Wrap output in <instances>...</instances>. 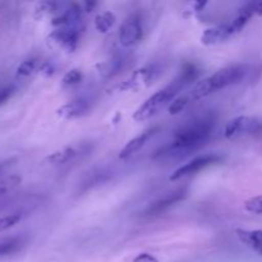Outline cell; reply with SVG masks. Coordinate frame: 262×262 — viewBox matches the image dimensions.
Instances as JSON below:
<instances>
[{
	"label": "cell",
	"instance_id": "6da1fadb",
	"mask_svg": "<svg viewBox=\"0 0 262 262\" xmlns=\"http://www.w3.org/2000/svg\"><path fill=\"white\" fill-rule=\"evenodd\" d=\"M215 127V118L212 115L194 119L193 122L183 125L174 133L170 142L159 151H156L155 159L173 156L176 154L189 152L201 147L211 136Z\"/></svg>",
	"mask_w": 262,
	"mask_h": 262
},
{
	"label": "cell",
	"instance_id": "7a4b0ae2",
	"mask_svg": "<svg viewBox=\"0 0 262 262\" xmlns=\"http://www.w3.org/2000/svg\"><path fill=\"white\" fill-rule=\"evenodd\" d=\"M246 73H247V66H245V64H233V66H228L225 68L219 69L214 74L199 82L193 91L189 94V97H191L192 102L204 99V97L215 94L220 90H224L232 84L238 83L246 76Z\"/></svg>",
	"mask_w": 262,
	"mask_h": 262
},
{
	"label": "cell",
	"instance_id": "3957f363",
	"mask_svg": "<svg viewBox=\"0 0 262 262\" xmlns=\"http://www.w3.org/2000/svg\"><path fill=\"white\" fill-rule=\"evenodd\" d=\"M183 89H186V87L182 84V82L178 78H176L170 84L159 90L152 96L145 100V102H142V105L135 112L133 119L137 120V122H145V120L152 118L163 107H165L168 104H171L177 99V95Z\"/></svg>",
	"mask_w": 262,
	"mask_h": 262
},
{
	"label": "cell",
	"instance_id": "277c9868",
	"mask_svg": "<svg viewBox=\"0 0 262 262\" xmlns=\"http://www.w3.org/2000/svg\"><path fill=\"white\" fill-rule=\"evenodd\" d=\"M223 160V156L219 154H205V155L197 156V158L192 159L191 161L186 163L184 165L179 166L176 171L170 176V181L176 182L186 177L193 176V174L199 173L202 169H206L209 166L219 164Z\"/></svg>",
	"mask_w": 262,
	"mask_h": 262
},
{
	"label": "cell",
	"instance_id": "5b68a950",
	"mask_svg": "<svg viewBox=\"0 0 262 262\" xmlns=\"http://www.w3.org/2000/svg\"><path fill=\"white\" fill-rule=\"evenodd\" d=\"M262 130V122L252 117H241L229 120L225 125L224 136L227 138H237L246 135H255Z\"/></svg>",
	"mask_w": 262,
	"mask_h": 262
},
{
	"label": "cell",
	"instance_id": "8992f818",
	"mask_svg": "<svg viewBox=\"0 0 262 262\" xmlns=\"http://www.w3.org/2000/svg\"><path fill=\"white\" fill-rule=\"evenodd\" d=\"M142 20L138 14H132L123 22L119 28V42L124 48H130L142 38Z\"/></svg>",
	"mask_w": 262,
	"mask_h": 262
},
{
	"label": "cell",
	"instance_id": "52a82bcc",
	"mask_svg": "<svg viewBox=\"0 0 262 262\" xmlns=\"http://www.w3.org/2000/svg\"><path fill=\"white\" fill-rule=\"evenodd\" d=\"M186 196L187 191L183 188L170 192V193L165 194L164 197H160L159 200L154 201L152 204L148 205V206L143 210L142 216H156V215L166 211V210L170 209L171 206H174L176 204L181 202Z\"/></svg>",
	"mask_w": 262,
	"mask_h": 262
},
{
	"label": "cell",
	"instance_id": "ba28073f",
	"mask_svg": "<svg viewBox=\"0 0 262 262\" xmlns=\"http://www.w3.org/2000/svg\"><path fill=\"white\" fill-rule=\"evenodd\" d=\"M237 33L238 30L235 28L234 23L230 20V22L223 23V25L216 26V27L207 28V30L202 33L201 42L207 46L217 45V43L224 42V41H227L228 38L237 35Z\"/></svg>",
	"mask_w": 262,
	"mask_h": 262
},
{
	"label": "cell",
	"instance_id": "9c48e42d",
	"mask_svg": "<svg viewBox=\"0 0 262 262\" xmlns=\"http://www.w3.org/2000/svg\"><path fill=\"white\" fill-rule=\"evenodd\" d=\"M53 42L60 46L67 51H74L78 46L79 41V30L77 27H64L58 28L50 35Z\"/></svg>",
	"mask_w": 262,
	"mask_h": 262
},
{
	"label": "cell",
	"instance_id": "30bf717a",
	"mask_svg": "<svg viewBox=\"0 0 262 262\" xmlns=\"http://www.w3.org/2000/svg\"><path fill=\"white\" fill-rule=\"evenodd\" d=\"M158 130H159L158 127L150 128V129L145 130L143 133L138 135L137 137H135L133 140H130L129 142H128L127 145L122 148V150H120L119 158L120 159H128V158H130L132 155H135L136 152H138V151H140L141 148H142L143 146L148 142V140H150L151 137H154V136H155V133H158Z\"/></svg>",
	"mask_w": 262,
	"mask_h": 262
},
{
	"label": "cell",
	"instance_id": "8fae6325",
	"mask_svg": "<svg viewBox=\"0 0 262 262\" xmlns=\"http://www.w3.org/2000/svg\"><path fill=\"white\" fill-rule=\"evenodd\" d=\"M82 7L78 4H72L64 9L60 14L56 15L53 19V25L59 28L64 27H77V23L82 18Z\"/></svg>",
	"mask_w": 262,
	"mask_h": 262
},
{
	"label": "cell",
	"instance_id": "7c38bea8",
	"mask_svg": "<svg viewBox=\"0 0 262 262\" xmlns=\"http://www.w3.org/2000/svg\"><path fill=\"white\" fill-rule=\"evenodd\" d=\"M90 109V102L86 99H76L67 102L58 110V115L63 119H74L86 114Z\"/></svg>",
	"mask_w": 262,
	"mask_h": 262
},
{
	"label": "cell",
	"instance_id": "4fadbf2b",
	"mask_svg": "<svg viewBox=\"0 0 262 262\" xmlns=\"http://www.w3.org/2000/svg\"><path fill=\"white\" fill-rule=\"evenodd\" d=\"M156 74V68L154 66L143 67V68L136 71L127 81L123 82V84H120V89L122 90H130L136 86H140V84L148 83L151 79L155 78Z\"/></svg>",
	"mask_w": 262,
	"mask_h": 262
},
{
	"label": "cell",
	"instance_id": "5bb4252c",
	"mask_svg": "<svg viewBox=\"0 0 262 262\" xmlns=\"http://www.w3.org/2000/svg\"><path fill=\"white\" fill-rule=\"evenodd\" d=\"M27 243V238L23 235H12L0 239V258L15 255Z\"/></svg>",
	"mask_w": 262,
	"mask_h": 262
},
{
	"label": "cell",
	"instance_id": "9a60e30c",
	"mask_svg": "<svg viewBox=\"0 0 262 262\" xmlns=\"http://www.w3.org/2000/svg\"><path fill=\"white\" fill-rule=\"evenodd\" d=\"M235 234L243 245H246L251 250L262 256V230L237 229Z\"/></svg>",
	"mask_w": 262,
	"mask_h": 262
},
{
	"label": "cell",
	"instance_id": "2e32d148",
	"mask_svg": "<svg viewBox=\"0 0 262 262\" xmlns=\"http://www.w3.org/2000/svg\"><path fill=\"white\" fill-rule=\"evenodd\" d=\"M78 155L79 152L77 150V147H74V146H67V147L61 148V150L50 154L46 160L50 164H54V165H63V164L69 163V161H73Z\"/></svg>",
	"mask_w": 262,
	"mask_h": 262
},
{
	"label": "cell",
	"instance_id": "e0dca14e",
	"mask_svg": "<svg viewBox=\"0 0 262 262\" xmlns=\"http://www.w3.org/2000/svg\"><path fill=\"white\" fill-rule=\"evenodd\" d=\"M200 74H201V71L197 68L196 64L188 63L183 67V69H182V72L179 73V76L177 78L183 83L184 87H187L193 83L194 81H197Z\"/></svg>",
	"mask_w": 262,
	"mask_h": 262
},
{
	"label": "cell",
	"instance_id": "ac0fdd59",
	"mask_svg": "<svg viewBox=\"0 0 262 262\" xmlns=\"http://www.w3.org/2000/svg\"><path fill=\"white\" fill-rule=\"evenodd\" d=\"M123 67V58H113L105 63L100 64V74L104 78H112L115 74L119 73Z\"/></svg>",
	"mask_w": 262,
	"mask_h": 262
},
{
	"label": "cell",
	"instance_id": "d6986e66",
	"mask_svg": "<svg viewBox=\"0 0 262 262\" xmlns=\"http://www.w3.org/2000/svg\"><path fill=\"white\" fill-rule=\"evenodd\" d=\"M115 23V15L112 12H104L100 13L96 18H95V28L99 32H107L110 28L114 26Z\"/></svg>",
	"mask_w": 262,
	"mask_h": 262
},
{
	"label": "cell",
	"instance_id": "ffe728a7",
	"mask_svg": "<svg viewBox=\"0 0 262 262\" xmlns=\"http://www.w3.org/2000/svg\"><path fill=\"white\" fill-rule=\"evenodd\" d=\"M82 78H83V74H82V72L79 69H71L63 77L61 84H63L64 89H71V87H74L81 83Z\"/></svg>",
	"mask_w": 262,
	"mask_h": 262
},
{
	"label": "cell",
	"instance_id": "44dd1931",
	"mask_svg": "<svg viewBox=\"0 0 262 262\" xmlns=\"http://www.w3.org/2000/svg\"><path fill=\"white\" fill-rule=\"evenodd\" d=\"M191 102L192 100L191 97H189V95H184V96L177 97V99L169 105V114L171 115L179 114V113H182L183 110H186Z\"/></svg>",
	"mask_w": 262,
	"mask_h": 262
},
{
	"label": "cell",
	"instance_id": "7402d4cb",
	"mask_svg": "<svg viewBox=\"0 0 262 262\" xmlns=\"http://www.w3.org/2000/svg\"><path fill=\"white\" fill-rule=\"evenodd\" d=\"M37 66H38L37 59L35 58L27 59V60L22 61V63L19 64V67L17 68V76L22 77V78H26V77L31 76V74L36 71Z\"/></svg>",
	"mask_w": 262,
	"mask_h": 262
},
{
	"label": "cell",
	"instance_id": "603a6c76",
	"mask_svg": "<svg viewBox=\"0 0 262 262\" xmlns=\"http://www.w3.org/2000/svg\"><path fill=\"white\" fill-rule=\"evenodd\" d=\"M20 220H22V215L20 214H10L7 215V216L0 217V232L10 229L12 227L17 225Z\"/></svg>",
	"mask_w": 262,
	"mask_h": 262
},
{
	"label": "cell",
	"instance_id": "cb8c5ba5",
	"mask_svg": "<svg viewBox=\"0 0 262 262\" xmlns=\"http://www.w3.org/2000/svg\"><path fill=\"white\" fill-rule=\"evenodd\" d=\"M245 207L247 211L253 212V214H262V194L248 199L246 201Z\"/></svg>",
	"mask_w": 262,
	"mask_h": 262
},
{
	"label": "cell",
	"instance_id": "d4e9b609",
	"mask_svg": "<svg viewBox=\"0 0 262 262\" xmlns=\"http://www.w3.org/2000/svg\"><path fill=\"white\" fill-rule=\"evenodd\" d=\"M15 89L13 86H3L0 87V106L4 105L10 97L14 95Z\"/></svg>",
	"mask_w": 262,
	"mask_h": 262
},
{
	"label": "cell",
	"instance_id": "484cf974",
	"mask_svg": "<svg viewBox=\"0 0 262 262\" xmlns=\"http://www.w3.org/2000/svg\"><path fill=\"white\" fill-rule=\"evenodd\" d=\"M133 262H159L155 256L150 255V253H140L133 258Z\"/></svg>",
	"mask_w": 262,
	"mask_h": 262
},
{
	"label": "cell",
	"instance_id": "4316f807",
	"mask_svg": "<svg viewBox=\"0 0 262 262\" xmlns=\"http://www.w3.org/2000/svg\"><path fill=\"white\" fill-rule=\"evenodd\" d=\"M250 7L252 9L253 15H262V0L261 2H252L250 3Z\"/></svg>",
	"mask_w": 262,
	"mask_h": 262
},
{
	"label": "cell",
	"instance_id": "83f0119b",
	"mask_svg": "<svg viewBox=\"0 0 262 262\" xmlns=\"http://www.w3.org/2000/svg\"><path fill=\"white\" fill-rule=\"evenodd\" d=\"M41 71H42L43 73H46V74H48V76H50V74H53V72H54V68H53V67H51V64H49V63H45V64H43L42 67H41Z\"/></svg>",
	"mask_w": 262,
	"mask_h": 262
},
{
	"label": "cell",
	"instance_id": "f1b7e54d",
	"mask_svg": "<svg viewBox=\"0 0 262 262\" xmlns=\"http://www.w3.org/2000/svg\"><path fill=\"white\" fill-rule=\"evenodd\" d=\"M97 5V3H95V2H87L86 4H84V10H86V12H91V10H94V8L96 7Z\"/></svg>",
	"mask_w": 262,
	"mask_h": 262
},
{
	"label": "cell",
	"instance_id": "f546056e",
	"mask_svg": "<svg viewBox=\"0 0 262 262\" xmlns=\"http://www.w3.org/2000/svg\"><path fill=\"white\" fill-rule=\"evenodd\" d=\"M8 164H9V163H8V161H4V163H0V173H2V171L4 170L5 168H7Z\"/></svg>",
	"mask_w": 262,
	"mask_h": 262
}]
</instances>
